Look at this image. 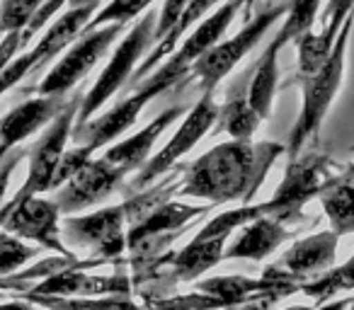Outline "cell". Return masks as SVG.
<instances>
[{
  "instance_id": "cell-16",
  "label": "cell",
  "mask_w": 354,
  "mask_h": 310,
  "mask_svg": "<svg viewBox=\"0 0 354 310\" xmlns=\"http://www.w3.org/2000/svg\"><path fill=\"white\" fill-rule=\"evenodd\" d=\"M68 104L66 95H39L27 102L17 104L15 109L0 119V163L20 146L32 133L46 128Z\"/></svg>"
},
{
  "instance_id": "cell-40",
  "label": "cell",
  "mask_w": 354,
  "mask_h": 310,
  "mask_svg": "<svg viewBox=\"0 0 354 310\" xmlns=\"http://www.w3.org/2000/svg\"><path fill=\"white\" fill-rule=\"evenodd\" d=\"M339 180H344V182H352L354 184V163L347 165V168L339 173Z\"/></svg>"
},
{
  "instance_id": "cell-15",
  "label": "cell",
  "mask_w": 354,
  "mask_h": 310,
  "mask_svg": "<svg viewBox=\"0 0 354 310\" xmlns=\"http://www.w3.org/2000/svg\"><path fill=\"white\" fill-rule=\"evenodd\" d=\"M339 235L333 231L313 233V235L304 238V240L294 242L279 262L267 267L265 274L272 281H286V284H306V281L318 279L320 274L333 267L335 255H337Z\"/></svg>"
},
{
  "instance_id": "cell-2",
  "label": "cell",
  "mask_w": 354,
  "mask_h": 310,
  "mask_svg": "<svg viewBox=\"0 0 354 310\" xmlns=\"http://www.w3.org/2000/svg\"><path fill=\"white\" fill-rule=\"evenodd\" d=\"M192 66L187 61H183L177 54H170V59L162 66H158L151 75H146V83L136 85V93L131 97H124L122 102L114 104L109 112H104L102 117L90 119V122L73 126L71 138H73L78 146H85L88 151H100L107 143H112L114 138H119L124 131L136 124L138 114L143 112L148 102L158 95L167 93L170 88H175L183 78H187Z\"/></svg>"
},
{
  "instance_id": "cell-14",
  "label": "cell",
  "mask_w": 354,
  "mask_h": 310,
  "mask_svg": "<svg viewBox=\"0 0 354 310\" xmlns=\"http://www.w3.org/2000/svg\"><path fill=\"white\" fill-rule=\"evenodd\" d=\"M124 170L104 158H90L73 177H68L54 194L61 216H73L90 206H97L112 197L124 182Z\"/></svg>"
},
{
  "instance_id": "cell-29",
  "label": "cell",
  "mask_w": 354,
  "mask_h": 310,
  "mask_svg": "<svg viewBox=\"0 0 354 310\" xmlns=\"http://www.w3.org/2000/svg\"><path fill=\"white\" fill-rule=\"evenodd\" d=\"M153 6V0H112L109 6H104L102 10H97L93 15V20L85 25L83 32L97 30L102 25H124L127 27L131 20H136L141 12H146Z\"/></svg>"
},
{
  "instance_id": "cell-6",
  "label": "cell",
  "mask_w": 354,
  "mask_h": 310,
  "mask_svg": "<svg viewBox=\"0 0 354 310\" xmlns=\"http://www.w3.org/2000/svg\"><path fill=\"white\" fill-rule=\"evenodd\" d=\"M335 182H339V175H335V165L328 155L299 153L296 158H289L284 180L274 189V197L265 202V213L286 223L294 221L310 199L320 197Z\"/></svg>"
},
{
  "instance_id": "cell-20",
  "label": "cell",
  "mask_w": 354,
  "mask_h": 310,
  "mask_svg": "<svg viewBox=\"0 0 354 310\" xmlns=\"http://www.w3.org/2000/svg\"><path fill=\"white\" fill-rule=\"evenodd\" d=\"M183 114H185V107H180V104H177V107L165 109V112L158 114V117L153 119L146 128H141L136 136L109 146L107 151H104L102 158L109 160L112 165H117V168L124 170V173L138 170L153 155V146H156L158 138L165 133V128L170 126V124H175Z\"/></svg>"
},
{
  "instance_id": "cell-1",
  "label": "cell",
  "mask_w": 354,
  "mask_h": 310,
  "mask_svg": "<svg viewBox=\"0 0 354 310\" xmlns=\"http://www.w3.org/2000/svg\"><path fill=\"white\" fill-rule=\"evenodd\" d=\"M284 146L272 141H226L197 158L180 182L177 194L207 199L212 204H248L262 187Z\"/></svg>"
},
{
  "instance_id": "cell-31",
  "label": "cell",
  "mask_w": 354,
  "mask_h": 310,
  "mask_svg": "<svg viewBox=\"0 0 354 310\" xmlns=\"http://www.w3.org/2000/svg\"><path fill=\"white\" fill-rule=\"evenodd\" d=\"M46 0H3L0 3V35L22 30Z\"/></svg>"
},
{
  "instance_id": "cell-28",
  "label": "cell",
  "mask_w": 354,
  "mask_h": 310,
  "mask_svg": "<svg viewBox=\"0 0 354 310\" xmlns=\"http://www.w3.org/2000/svg\"><path fill=\"white\" fill-rule=\"evenodd\" d=\"M320 10V0H289V8L284 12V25L277 32V37L270 41L277 51L284 49L289 41H296L301 35L313 27Z\"/></svg>"
},
{
  "instance_id": "cell-9",
  "label": "cell",
  "mask_w": 354,
  "mask_h": 310,
  "mask_svg": "<svg viewBox=\"0 0 354 310\" xmlns=\"http://www.w3.org/2000/svg\"><path fill=\"white\" fill-rule=\"evenodd\" d=\"M286 8H289V3H284V6H279V8H270V10L260 12L257 17H250V20L245 22V27H243L236 37H231V39H226V41H218V44L212 46L202 59L194 61L189 75L199 80L202 93H214V88L260 44V39L267 35V30L284 15Z\"/></svg>"
},
{
  "instance_id": "cell-13",
  "label": "cell",
  "mask_w": 354,
  "mask_h": 310,
  "mask_svg": "<svg viewBox=\"0 0 354 310\" xmlns=\"http://www.w3.org/2000/svg\"><path fill=\"white\" fill-rule=\"evenodd\" d=\"M0 228L20 240L37 242L59 257L75 260L61 238V211L54 199L30 197L12 209H0Z\"/></svg>"
},
{
  "instance_id": "cell-23",
  "label": "cell",
  "mask_w": 354,
  "mask_h": 310,
  "mask_svg": "<svg viewBox=\"0 0 354 310\" xmlns=\"http://www.w3.org/2000/svg\"><path fill=\"white\" fill-rule=\"evenodd\" d=\"M216 124L233 141H252L257 126H260V117L248 102V88L245 93L243 90H231L228 93L226 102L218 107Z\"/></svg>"
},
{
  "instance_id": "cell-25",
  "label": "cell",
  "mask_w": 354,
  "mask_h": 310,
  "mask_svg": "<svg viewBox=\"0 0 354 310\" xmlns=\"http://www.w3.org/2000/svg\"><path fill=\"white\" fill-rule=\"evenodd\" d=\"M320 206L330 221V231L342 235L354 233V184L352 182H335L330 189L320 194Z\"/></svg>"
},
{
  "instance_id": "cell-11",
  "label": "cell",
  "mask_w": 354,
  "mask_h": 310,
  "mask_svg": "<svg viewBox=\"0 0 354 310\" xmlns=\"http://www.w3.org/2000/svg\"><path fill=\"white\" fill-rule=\"evenodd\" d=\"M124 25H102L97 30L80 32L78 41L54 64V68L44 75L39 85H35L37 95H68L100 59L109 51V46L119 39Z\"/></svg>"
},
{
  "instance_id": "cell-8",
  "label": "cell",
  "mask_w": 354,
  "mask_h": 310,
  "mask_svg": "<svg viewBox=\"0 0 354 310\" xmlns=\"http://www.w3.org/2000/svg\"><path fill=\"white\" fill-rule=\"evenodd\" d=\"M80 99H83V93H75L68 97V104L64 107V112L44 128V133L39 136V141L32 146L30 151V168H27V177L25 184L17 189V194L6 202L0 209H12L20 202L30 197H39L44 192H51V184H54V175L56 168H59V160L66 151V143L71 138V131L75 126V117H78L80 109Z\"/></svg>"
},
{
  "instance_id": "cell-37",
  "label": "cell",
  "mask_w": 354,
  "mask_h": 310,
  "mask_svg": "<svg viewBox=\"0 0 354 310\" xmlns=\"http://www.w3.org/2000/svg\"><path fill=\"white\" fill-rule=\"evenodd\" d=\"M0 310H39V305L30 303L25 298H15V300H8V303H0Z\"/></svg>"
},
{
  "instance_id": "cell-18",
  "label": "cell",
  "mask_w": 354,
  "mask_h": 310,
  "mask_svg": "<svg viewBox=\"0 0 354 310\" xmlns=\"http://www.w3.org/2000/svg\"><path fill=\"white\" fill-rule=\"evenodd\" d=\"M78 264H71L61 271L44 276L39 284H35L30 291L22 293H35V296H129L131 293V279L127 274H85L78 269Z\"/></svg>"
},
{
  "instance_id": "cell-19",
  "label": "cell",
  "mask_w": 354,
  "mask_h": 310,
  "mask_svg": "<svg viewBox=\"0 0 354 310\" xmlns=\"http://www.w3.org/2000/svg\"><path fill=\"white\" fill-rule=\"evenodd\" d=\"M289 235L291 233L286 228V221L262 213V216L248 221L245 226H241L238 238L223 250V260H267Z\"/></svg>"
},
{
  "instance_id": "cell-30",
  "label": "cell",
  "mask_w": 354,
  "mask_h": 310,
  "mask_svg": "<svg viewBox=\"0 0 354 310\" xmlns=\"http://www.w3.org/2000/svg\"><path fill=\"white\" fill-rule=\"evenodd\" d=\"M37 257V250L22 242L20 238L10 235V233H0V279L3 276L15 274L17 269L27 264L30 260Z\"/></svg>"
},
{
  "instance_id": "cell-41",
  "label": "cell",
  "mask_w": 354,
  "mask_h": 310,
  "mask_svg": "<svg viewBox=\"0 0 354 310\" xmlns=\"http://www.w3.org/2000/svg\"><path fill=\"white\" fill-rule=\"evenodd\" d=\"M102 0H68V8H80V6H100Z\"/></svg>"
},
{
  "instance_id": "cell-22",
  "label": "cell",
  "mask_w": 354,
  "mask_h": 310,
  "mask_svg": "<svg viewBox=\"0 0 354 310\" xmlns=\"http://www.w3.org/2000/svg\"><path fill=\"white\" fill-rule=\"evenodd\" d=\"M279 51L272 44H267V49L262 51L260 61L255 66V73H252L250 83H248V102L255 109V114L262 119L270 117L272 112V102H274V93H277V78H279Z\"/></svg>"
},
{
  "instance_id": "cell-35",
  "label": "cell",
  "mask_w": 354,
  "mask_h": 310,
  "mask_svg": "<svg viewBox=\"0 0 354 310\" xmlns=\"http://www.w3.org/2000/svg\"><path fill=\"white\" fill-rule=\"evenodd\" d=\"M22 49V30H15V32H8L6 39L0 41V70L6 68L15 54Z\"/></svg>"
},
{
  "instance_id": "cell-36",
  "label": "cell",
  "mask_w": 354,
  "mask_h": 310,
  "mask_svg": "<svg viewBox=\"0 0 354 310\" xmlns=\"http://www.w3.org/2000/svg\"><path fill=\"white\" fill-rule=\"evenodd\" d=\"M352 305V298H337V300H328V303L318 305V308H308V305H289V308L281 310H347Z\"/></svg>"
},
{
  "instance_id": "cell-27",
  "label": "cell",
  "mask_w": 354,
  "mask_h": 310,
  "mask_svg": "<svg viewBox=\"0 0 354 310\" xmlns=\"http://www.w3.org/2000/svg\"><path fill=\"white\" fill-rule=\"evenodd\" d=\"M337 32L339 30H333V27H320V32L308 30L296 39V46H299V78L315 73L328 61V56L333 54Z\"/></svg>"
},
{
  "instance_id": "cell-26",
  "label": "cell",
  "mask_w": 354,
  "mask_h": 310,
  "mask_svg": "<svg viewBox=\"0 0 354 310\" xmlns=\"http://www.w3.org/2000/svg\"><path fill=\"white\" fill-rule=\"evenodd\" d=\"M301 293L308 296L313 303L323 305L328 300H333L339 291H354V255L347 262H342L339 267H330L325 274H320L318 279L306 281L299 286Z\"/></svg>"
},
{
  "instance_id": "cell-34",
  "label": "cell",
  "mask_w": 354,
  "mask_h": 310,
  "mask_svg": "<svg viewBox=\"0 0 354 310\" xmlns=\"http://www.w3.org/2000/svg\"><path fill=\"white\" fill-rule=\"evenodd\" d=\"M22 158H25V151H20V148H15V151L8 155L3 163H0V206L6 204V194H8V184H10V177L12 173H15V168L22 163Z\"/></svg>"
},
{
  "instance_id": "cell-33",
  "label": "cell",
  "mask_w": 354,
  "mask_h": 310,
  "mask_svg": "<svg viewBox=\"0 0 354 310\" xmlns=\"http://www.w3.org/2000/svg\"><path fill=\"white\" fill-rule=\"evenodd\" d=\"M354 12V0H328L323 15L318 17L323 27H333V30H339L342 22L347 20Z\"/></svg>"
},
{
  "instance_id": "cell-39",
  "label": "cell",
  "mask_w": 354,
  "mask_h": 310,
  "mask_svg": "<svg viewBox=\"0 0 354 310\" xmlns=\"http://www.w3.org/2000/svg\"><path fill=\"white\" fill-rule=\"evenodd\" d=\"M270 305L265 303H243V305H233V308H226V310H267Z\"/></svg>"
},
{
  "instance_id": "cell-17",
  "label": "cell",
  "mask_w": 354,
  "mask_h": 310,
  "mask_svg": "<svg viewBox=\"0 0 354 310\" xmlns=\"http://www.w3.org/2000/svg\"><path fill=\"white\" fill-rule=\"evenodd\" d=\"M194 289L216 298L221 308H233V305H243V303L272 305L274 300L286 298L294 291H299V286L286 284V281H272L267 276L252 279V276H243V274H228V276L204 279Z\"/></svg>"
},
{
  "instance_id": "cell-4",
  "label": "cell",
  "mask_w": 354,
  "mask_h": 310,
  "mask_svg": "<svg viewBox=\"0 0 354 310\" xmlns=\"http://www.w3.org/2000/svg\"><path fill=\"white\" fill-rule=\"evenodd\" d=\"M265 213V204H243L241 209H231V211L216 213L212 221L183 247L180 252L170 257V276L172 281H197L204 271L214 269L218 262L223 260V250H226L228 240H231L233 231L245 226L248 221L262 216Z\"/></svg>"
},
{
  "instance_id": "cell-12",
  "label": "cell",
  "mask_w": 354,
  "mask_h": 310,
  "mask_svg": "<svg viewBox=\"0 0 354 310\" xmlns=\"http://www.w3.org/2000/svg\"><path fill=\"white\" fill-rule=\"evenodd\" d=\"M127 211L124 204L100 209L85 216L61 218V238L75 247H85L100 260H119L127 252Z\"/></svg>"
},
{
  "instance_id": "cell-21",
  "label": "cell",
  "mask_w": 354,
  "mask_h": 310,
  "mask_svg": "<svg viewBox=\"0 0 354 310\" xmlns=\"http://www.w3.org/2000/svg\"><path fill=\"white\" fill-rule=\"evenodd\" d=\"M218 3H221V0H189V6L183 10V15L177 17L175 25H172L170 30H167L165 35L153 44V49L148 51L146 61H141V66H136V70H133V75H131V85L143 83V78L151 75L153 70L160 66V61L167 59V56L177 49L180 39H183V37L187 35L197 22H202V17H207L209 10L216 8Z\"/></svg>"
},
{
  "instance_id": "cell-3",
  "label": "cell",
  "mask_w": 354,
  "mask_h": 310,
  "mask_svg": "<svg viewBox=\"0 0 354 310\" xmlns=\"http://www.w3.org/2000/svg\"><path fill=\"white\" fill-rule=\"evenodd\" d=\"M354 27V12L342 22L335 39L333 54L328 56L323 66L315 73L304 75L301 80V90H304V104H301L299 119H296L294 128L289 133V143H286V155L296 158L299 153H304V146L320 131L323 119L328 114L330 104H333L335 95H337L339 85H342L344 75V61H347V46H349V35Z\"/></svg>"
},
{
  "instance_id": "cell-32",
  "label": "cell",
  "mask_w": 354,
  "mask_h": 310,
  "mask_svg": "<svg viewBox=\"0 0 354 310\" xmlns=\"http://www.w3.org/2000/svg\"><path fill=\"white\" fill-rule=\"evenodd\" d=\"M90 158H93V151H88L85 146H75V148H71V151H64V155H61V160H59V168H56L51 189H59L61 184L68 177H73Z\"/></svg>"
},
{
  "instance_id": "cell-5",
  "label": "cell",
  "mask_w": 354,
  "mask_h": 310,
  "mask_svg": "<svg viewBox=\"0 0 354 310\" xmlns=\"http://www.w3.org/2000/svg\"><path fill=\"white\" fill-rule=\"evenodd\" d=\"M156 20H158L156 12L146 10L141 20H136V25L129 30V35L119 41L112 59H109V64L104 66L100 78L95 80V85L88 90V93H83L78 117H75V126L90 122L93 114L100 112V109L104 107V102H109V99L114 97V93H119V90L129 83V78H131L133 70H136L141 56L146 54L148 44H153Z\"/></svg>"
},
{
  "instance_id": "cell-10",
  "label": "cell",
  "mask_w": 354,
  "mask_h": 310,
  "mask_svg": "<svg viewBox=\"0 0 354 310\" xmlns=\"http://www.w3.org/2000/svg\"><path fill=\"white\" fill-rule=\"evenodd\" d=\"M216 119H218V104H216V99H214V93H202V99L187 112L183 126L177 128L175 136H172L156 155H151V158L138 168V175L133 177L131 187L133 189L151 187L158 177H162L167 170L175 168V165L216 126Z\"/></svg>"
},
{
  "instance_id": "cell-38",
  "label": "cell",
  "mask_w": 354,
  "mask_h": 310,
  "mask_svg": "<svg viewBox=\"0 0 354 310\" xmlns=\"http://www.w3.org/2000/svg\"><path fill=\"white\" fill-rule=\"evenodd\" d=\"M228 3H233V6L238 8V12H243L245 17H250L252 8H255L257 0H228Z\"/></svg>"
},
{
  "instance_id": "cell-7",
  "label": "cell",
  "mask_w": 354,
  "mask_h": 310,
  "mask_svg": "<svg viewBox=\"0 0 354 310\" xmlns=\"http://www.w3.org/2000/svg\"><path fill=\"white\" fill-rule=\"evenodd\" d=\"M214 204L209 206H192V204H180V202H165L151 211L146 218L138 223L129 226L127 231V252L131 257V264L136 271H146L151 264L158 262V255L167 250L172 240H175L183 228L197 216L212 211Z\"/></svg>"
},
{
  "instance_id": "cell-24",
  "label": "cell",
  "mask_w": 354,
  "mask_h": 310,
  "mask_svg": "<svg viewBox=\"0 0 354 310\" xmlns=\"http://www.w3.org/2000/svg\"><path fill=\"white\" fill-rule=\"evenodd\" d=\"M17 298H25L30 303L39 305L46 310H143L141 305L133 303L129 296H35L20 293Z\"/></svg>"
}]
</instances>
